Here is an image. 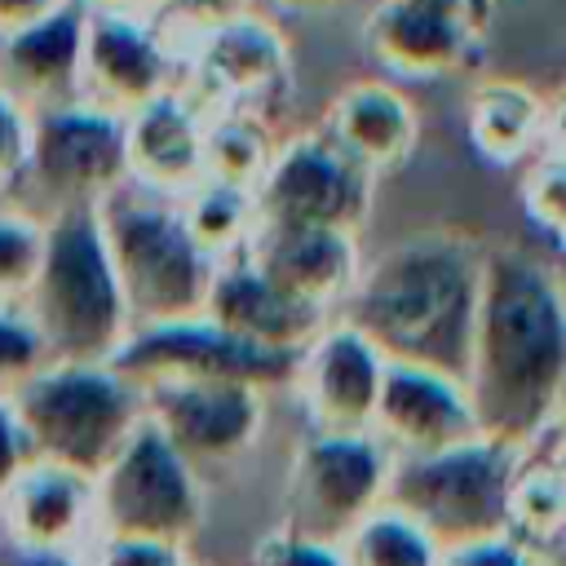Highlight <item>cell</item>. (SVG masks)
Masks as SVG:
<instances>
[{
	"mask_svg": "<svg viewBox=\"0 0 566 566\" xmlns=\"http://www.w3.org/2000/svg\"><path fill=\"white\" fill-rule=\"evenodd\" d=\"M464 394L478 433L517 455L557 424L566 394V287L522 248H486Z\"/></svg>",
	"mask_w": 566,
	"mask_h": 566,
	"instance_id": "6da1fadb",
	"label": "cell"
},
{
	"mask_svg": "<svg viewBox=\"0 0 566 566\" xmlns=\"http://www.w3.org/2000/svg\"><path fill=\"white\" fill-rule=\"evenodd\" d=\"M486 243L464 230H420L358 270L340 301L349 323L385 363L429 367L464 380Z\"/></svg>",
	"mask_w": 566,
	"mask_h": 566,
	"instance_id": "7a4b0ae2",
	"label": "cell"
},
{
	"mask_svg": "<svg viewBox=\"0 0 566 566\" xmlns=\"http://www.w3.org/2000/svg\"><path fill=\"white\" fill-rule=\"evenodd\" d=\"M18 310L49 363H111L119 354L133 323L97 208H66L40 221V261Z\"/></svg>",
	"mask_w": 566,
	"mask_h": 566,
	"instance_id": "3957f363",
	"label": "cell"
},
{
	"mask_svg": "<svg viewBox=\"0 0 566 566\" xmlns=\"http://www.w3.org/2000/svg\"><path fill=\"white\" fill-rule=\"evenodd\" d=\"M27 455L97 478L146 420L142 394L111 363H44L13 398Z\"/></svg>",
	"mask_w": 566,
	"mask_h": 566,
	"instance_id": "277c9868",
	"label": "cell"
},
{
	"mask_svg": "<svg viewBox=\"0 0 566 566\" xmlns=\"http://www.w3.org/2000/svg\"><path fill=\"white\" fill-rule=\"evenodd\" d=\"M97 226L133 327H159L203 314L217 261L203 256L186 234L172 199L119 186L106 203H97Z\"/></svg>",
	"mask_w": 566,
	"mask_h": 566,
	"instance_id": "5b68a950",
	"label": "cell"
},
{
	"mask_svg": "<svg viewBox=\"0 0 566 566\" xmlns=\"http://www.w3.org/2000/svg\"><path fill=\"white\" fill-rule=\"evenodd\" d=\"M517 460V451L486 438L442 455L389 460L380 504L416 522L442 557L451 548L509 535V482Z\"/></svg>",
	"mask_w": 566,
	"mask_h": 566,
	"instance_id": "8992f818",
	"label": "cell"
},
{
	"mask_svg": "<svg viewBox=\"0 0 566 566\" xmlns=\"http://www.w3.org/2000/svg\"><path fill=\"white\" fill-rule=\"evenodd\" d=\"M203 509L199 473L146 420L93 478V539H164L190 553Z\"/></svg>",
	"mask_w": 566,
	"mask_h": 566,
	"instance_id": "52a82bcc",
	"label": "cell"
},
{
	"mask_svg": "<svg viewBox=\"0 0 566 566\" xmlns=\"http://www.w3.org/2000/svg\"><path fill=\"white\" fill-rule=\"evenodd\" d=\"M389 455L371 433H305L283 478V535L336 544L380 509Z\"/></svg>",
	"mask_w": 566,
	"mask_h": 566,
	"instance_id": "ba28073f",
	"label": "cell"
},
{
	"mask_svg": "<svg viewBox=\"0 0 566 566\" xmlns=\"http://www.w3.org/2000/svg\"><path fill=\"white\" fill-rule=\"evenodd\" d=\"M13 186H27V195L44 203V217L106 203L119 186H128L124 119L93 111L84 102L35 111L27 164Z\"/></svg>",
	"mask_w": 566,
	"mask_h": 566,
	"instance_id": "9c48e42d",
	"label": "cell"
},
{
	"mask_svg": "<svg viewBox=\"0 0 566 566\" xmlns=\"http://www.w3.org/2000/svg\"><path fill=\"white\" fill-rule=\"evenodd\" d=\"M301 358L252 349L208 318H181L159 327H133L111 367L142 394L155 385H252L261 394L292 389Z\"/></svg>",
	"mask_w": 566,
	"mask_h": 566,
	"instance_id": "30bf717a",
	"label": "cell"
},
{
	"mask_svg": "<svg viewBox=\"0 0 566 566\" xmlns=\"http://www.w3.org/2000/svg\"><path fill=\"white\" fill-rule=\"evenodd\" d=\"M376 177L363 172L323 128L274 146L265 177L256 181V221L265 226H318L358 234L371 208Z\"/></svg>",
	"mask_w": 566,
	"mask_h": 566,
	"instance_id": "8fae6325",
	"label": "cell"
},
{
	"mask_svg": "<svg viewBox=\"0 0 566 566\" xmlns=\"http://www.w3.org/2000/svg\"><path fill=\"white\" fill-rule=\"evenodd\" d=\"M142 411L199 482L239 464L265 429V394L252 385H155L142 389Z\"/></svg>",
	"mask_w": 566,
	"mask_h": 566,
	"instance_id": "7c38bea8",
	"label": "cell"
},
{
	"mask_svg": "<svg viewBox=\"0 0 566 566\" xmlns=\"http://www.w3.org/2000/svg\"><path fill=\"white\" fill-rule=\"evenodd\" d=\"M371 438L385 447L389 460H420V455L469 447L482 433H478V416L464 394V380L429 367L385 363L376 411H371Z\"/></svg>",
	"mask_w": 566,
	"mask_h": 566,
	"instance_id": "4fadbf2b",
	"label": "cell"
},
{
	"mask_svg": "<svg viewBox=\"0 0 566 566\" xmlns=\"http://www.w3.org/2000/svg\"><path fill=\"white\" fill-rule=\"evenodd\" d=\"M172 53L155 22L84 13V53H80V102L128 119L146 102L172 93Z\"/></svg>",
	"mask_w": 566,
	"mask_h": 566,
	"instance_id": "5bb4252c",
	"label": "cell"
},
{
	"mask_svg": "<svg viewBox=\"0 0 566 566\" xmlns=\"http://www.w3.org/2000/svg\"><path fill=\"white\" fill-rule=\"evenodd\" d=\"M385 358L340 318L305 345L292 394L305 411L310 433H371V411L380 394Z\"/></svg>",
	"mask_w": 566,
	"mask_h": 566,
	"instance_id": "9a60e30c",
	"label": "cell"
},
{
	"mask_svg": "<svg viewBox=\"0 0 566 566\" xmlns=\"http://www.w3.org/2000/svg\"><path fill=\"white\" fill-rule=\"evenodd\" d=\"M239 256L261 279H270L279 292H287L301 305H314L323 314H332V305H340L349 296V287L363 270L358 234L318 230V226H265V221H256V230Z\"/></svg>",
	"mask_w": 566,
	"mask_h": 566,
	"instance_id": "2e32d148",
	"label": "cell"
},
{
	"mask_svg": "<svg viewBox=\"0 0 566 566\" xmlns=\"http://www.w3.org/2000/svg\"><path fill=\"white\" fill-rule=\"evenodd\" d=\"M287 71L292 57L279 27L256 13H239L203 31L195 49V88L217 111H256L261 102H274Z\"/></svg>",
	"mask_w": 566,
	"mask_h": 566,
	"instance_id": "e0dca14e",
	"label": "cell"
},
{
	"mask_svg": "<svg viewBox=\"0 0 566 566\" xmlns=\"http://www.w3.org/2000/svg\"><path fill=\"white\" fill-rule=\"evenodd\" d=\"M212 327L226 336L265 349V354H287L301 358L305 345L327 327V314L314 305H301L296 296L279 292L270 279H261L243 256H230L217 265L203 314Z\"/></svg>",
	"mask_w": 566,
	"mask_h": 566,
	"instance_id": "ac0fdd59",
	"label": "cell"
},
{
	"mask_svg": "<svg viewBox=\"0 0 566 566\" xmlns=\"http://www.w3.org/2000/svg\"><path fill=\"white\" fill-rule=\"evenodd\" d=\"M0 539L35 553L84 557L93 544V482L57 464L27 460L0 491Z\"/></svg>",
	"mask_w": 566,
	"mask_h": 566,
	"instance_id": "d6986e66",
	"label": "cell"
},
{
	"mask_svg": "<svg viewBox=\"0 0 566 566\" xmlns=\"http://www.w3.org/2000/svg\"><path fill=\"white\" fill-rule=\"evenodd\" d=\"M128 186L159 199H181L203 181V111L190 93L172 88L124 119Z\"/></svg>",
	"mask_w": 566,
	"mask_h": 566,
	"instance_id": "ffe728a7",
	"label": "cell"
},
{
	"mask_svg": "<svg viewBox=\"0 0 566 566\" xmlns=\"http://www.w3.org/2000/svg\"><path fill=\"white\" fill-rule=\"evenodd\" d=\"M363 44L394 75L442 80V75L473 66L482 35L469 22H460L455 13L411 4V0H380L363 18Z\"/></svg>",
	"mask_w": 566,
	"mask_h": 566,
	"instance_id": "44dd1931",
	"label": "cell"
},
{
	"mask_svg": "<svg viewBox=\"0 0 566 566\" xmlns=\"http://www.w3.org/2000/svg\"><path fill=\"white\" fill-rule=\"evenodd\" d=\"M80 53H84V9L62 4L44 22L0 40V88L35 111H57L80 102Z\"/></svg>",
	"mask_w": 566,
	"mask_h": 566,
	"instance_id": "7402d4cb",
	"label": "cell"
},
{
	"mask_svg": "<svg viewBox=\"0 0 566 566\" xmlns=\"http://www.w3.org/2000/svg\"><path fill=\"white\" fill-rule=\"evenodd\" d=\"M318 128L371 177L398 168L416 150V137H420V119L407 93L380 80H358L340 88L327 102V115Z\"/></svg>",
	"mask_w": 566,
	"mask_h": 566,
	"instance_id": "603a6c76",
	"label": "cell"
},
{
	"mask_svg": "<svg viewBox=\"0 0 566 566\" xmlns=\"http://www.w3.org/2000/svg\"><path fill=\"white\" fill-rule=\"evenodd\" d=\"M544 137V97L531 93L517 80H482L469 93V142L473 150L509 168L531 155V146Z\"/></svg>",
	"mask_w": 566,
	"mask_h": 566,
	"instance_id": "cb8c5ba5",
	"label": "cell"
},
{
	"mask_svg": "<svg viewBox=\"0 0 566 566\" xmlns=\"http://www.w3.org/2000/svg\"><path fill=\"white\" fill-rule=\"evenodd\" d=\"M274 159V137L261 111H212L203 115V181L256 190Z\"/></svg>",
	"mask_w": 566,
	"mask_h": 566,
	"instance_id": "d4e9b609",
	"label": "cell"
},
{
	"mask_svg": "<svg viewBox=\"0 0 566 566\" xmlns=\"http://www.w3.org/2000/svg\"><path fill=\"white\" fill-rule=\"evenodd\" d=\"M566 535V464L553 455H522L509 482V539L544 548Z\"/></svg>",
	"mask_w": 566,
	"mask_h": 566,
	"instance_id": "484cf974",
	"label": "cell"
},
{
	"mask_svg": "<svg viewBox=\"0 0 566 566\" xmlns=\"http://www.w3.org/2000/svg\"><path fill=\"white\" fill-rule=\"evenodd\" d=\"M177 212H181L186 234L217 265L239 256L256 230V195L243 186H226V181H199L190 195L177 199Z\"/></svg>",
	"mask_w": 566,
	"mask_h": 566,
	"instance_id": "4316f807",
	"label": "cell"
},
{
	"mask_svg": "<svg viewBox=\"0 0 566 566\" xmlns=\"http://www.w3.org/2000/svg\"><path fill=\"white\" fill-rule=\"evenodd\" d=\"M340 557L345 566H438L429 535L385 504L340 539Z\"/></svg>",
	"mask_w": 566,
	"mask_h": 566,
	"instance_id": "83f0119b",
	"label": "cell"
},
{
	"mask_svg": "<svg viewBox=\"0 0 566 566\" xmlns=\"http://www.w3.org/2000/svg\"><path fill=\"white\" fill-rule=\"evenodd\" d=\"M40 261V221L18 208H0V310H13Z\"/></svg>",
	"mask_w": 566,
	"mask_h": 566,
	"instance_id": "f1b7e54d",
	"label": "cell"
},
{
	"mask_svg": "<svg viewBox=\"0 0 566 566\" xmlns=\"http://www.w3.org/2000/svg\"><path fill=\"white\" fill-rule=\"evenodd\" d=\"M44 349L31 332V323L22 318V310H0V402H9L40 367H44Z\"/></svg>",
	"mask_w": 566,
	"mask_h": 566,
	"instance_id": "f546056e",
	"label": "cell"
},
{
	"mask_svg": "<svg viewBox=\"0 0 566 566\" xmlns=\"http://www.w3.org/2000/svg\"><path fill=\"white\" fill-rule=\"evenodd\" d=\"M522 203L531 221H539L553 234L566 221V159H539L522 181Z\"/></svg>",
	"mask_w": 566,
	"mask_h": 566,
	"instance_id": "4dcf8cb0",
	"label": "cell"
},
{
	"mask_svg": "<svg viewBox=\"0 0 566 566\" xmlns=\"http://www.w3.org/2000/svg\"><path fill=\"white\" fill-rule=\"evenodd\" d=\"M84 566H190V557L164 539H93Z\"/></svg>",
	"mask_w": 566,
	"mask_h": 566,
	"instance_id": "1f68e13d",
	"label": "cell"
},
{
	"mask_svg": "<svg viewBox=\"0 0 566 566\" xmlns=\"http://www.w3.org/2000/svg\"><path fill=\"white\" fill-rule=\"evenodd\" d=\"M243 566H345L340 548L336 544H314V539H301V535H283V531H270Z\"/></svg>",
	"mask_w": 566,
	"mask_h": 566,
	"instance_id": "d6a6232c",
	"label": "cell"
},
{
	"mask_svg": "<svg viewBox=\"0 0 566 566\" xmlns=\"http://www.w3.org/2000/svg\"><path fill=\"white\" fill-rule=\"evenodd\" d=\"M27 142H31V111L18 106V102L0 88V190L22 177Z\"/></svg>",
	"mask_w": 566,
	"mask_h": 566,
	"instance_id": "836d02e7",
	"label": "cell"
},
{
	"mask_svg": "<svg viewBox=\"0 0 566 566\" xmlns=\"http://www.w3.org/2000/svg\"><path fill=\"white\" fill-rule=\"evenodd\" d=\"M155 13H164V22H181L190 31H212L239 13H248V0H155Z\"/></svg>",
	"mask_w": 566,
	"mask_h": 566,
	"instance_id": "e575fe53",
	"label": "cell"
},
{
	"mask_svg": "<svg viewBox=\"0 0 566 566\" xmlns=\"http://www.w3.org/2000/svg\"><path fill=\"white\" fill-rule=\"evenodd\" d=\"M438 566H539V562H535V553L522 548L517 539L495 535V539H478V544H464V548L442 553Z\"/></svg>",
	"mask_w": 566,
	"mask_h": 566,
	"instance_id": "d590c367",
	"label": "cell"
},
{
	"mask_svg": "<svg viewBox=\"0 0 566 566\" xmlns=\"http://www.w3.org/2000/svg\"><path fill=\"white\" fill-rule=\"evenodd\" d=\"M62 4H71V0H0V40H9V35L35 27V22H44Z\"/></svg>",
	"mask_w": 566,
	"mask_h": 566,
	"instance_id": "8d00e7d4",
	"label": "cell"
},
{
	"mask_svg": "<svg viewBox=\"0 0 566 566\" xmlns=\"http://www.w3.org/2000/svg\"><path fill=\"white\" fill-rule=\"evenodd\" d=\"M0 566H84V557L75 553H35V548H18L0 539Z\"/></svg>",
	"mask_w": 566,
	"mask_h": 566,
	"instance_id": "74e56055",
	"label": "cell"
},
{
	"mask_svg": "<svg viewBox=\"0 0 566 566\" xmlns=\"http://www.w3.org/2000/svg\"><path fill=\"white\" fill-rule=\"evenodd\" d=\"M539 142H548L553 159H566V93L544 102V137Z\"/></svg>",
	"mask_w": 566,
	"mask_h": 566,
	"instance_id": "f35d334b",
	"label": "cell"
},
{
	"mask_svg": "<svg viewBox=\"0 0 566 566\" xmlns=\"http://www.w3.org/2000/svg\"><path fill=\"white\" fill-rule=\"evenodd\" d=\"M84 13H115V18H146L155 0H71Z\"/></svg>",
	"mask_w": 566,
	"mask_h": 566,
	"instance_id": "ab89813d",
	"label": "cell"
},
{
	"mask_svg": "<svg viewBox=\"0 0 566 566\" xmlns=\"http://www.w3.org/2000/svg\"><path fill=\"white\" fill-rule=\"evenodd\" d=\"M411 4H429V9H442V13H455V18H460V22H469V27L478 31V35L486 31V18H491V13H482V9L473 4V0H411Z\"/></svg>",
	"mask_w": 566,
	"mask_h": 566,
	"instance_id": "60d3db41",
	"label": "cell"
},
{
	"mask_svg": "<svg viewBox=\"0 0 566 566\" xmlns=\"http://www.w3.org/2000/svg\"><path fill=\"white\" fill-rule=\"evenodd\" d=\"M283 9H292V13H327V9H336L340 0H279Z\"/></svg>",
	"mask_w": 566,
	"mask_h": 566,
	"instance_id": "b9f144b4",
	"label": "cell"
},
{
	"mask_svg": "<svg viewBox=\"0 0 566 566\" xmlns=\"http://www.w3.org/2000/svg\"><path fill=\"white\" fill-rule=\"evenodd\" d=\"M553 429H566V394H562V407H557V424Z\"/></svg>",
	"mask_w": 566,
	"mask_h": 566,
	"instance_id": "7bdbcfd3",
	"label": "cell"
},
{
	"mask_svg": "<svg viewBox=\"0 0 566 566\" xmlns=\"http://www.w3.org/2000/svg\"><path fill=\"white\" fill-rule=\"evenodd\" d=\"M553 239H557V243H562V248H566V221H562V226H557V230H553Z\"/></svg>",
	"mask_w": 566,
	"mask_h": 566,
	"instance_id": "ee69618b",
	"label": "cell"
},
{
	"mask_svg": "<svg viewBox=\"0 0 566 566\" xmlns=\"http://www.w3.org/2000/svg\"><path fill=\"white\" fill-rule=\"evenodd\" d=\"M473 4H478L482 13H491V9H495V0H473Z\"/></svg>",
	"mask_w": 566,
	"mask_h": 566,
	"instance_id": "f6af8a7d",
	"label": "cell"
}]
</instances>
